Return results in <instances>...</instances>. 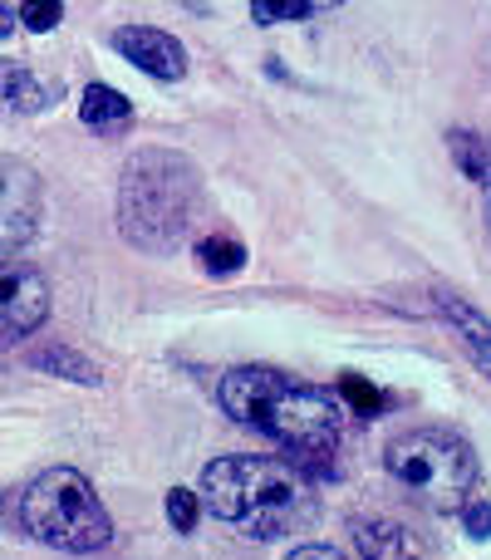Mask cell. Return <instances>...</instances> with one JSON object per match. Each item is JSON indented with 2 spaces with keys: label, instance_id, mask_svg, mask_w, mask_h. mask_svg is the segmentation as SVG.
<instances>
[{
  "label": "cell",
  "instance_id": "obj_1",
  "mask_svg": "<svg viewBox=\"0 0 491 560\" xmlns=\"http://www.w3.org/2000/svg\"><path fill=\"white\" fill-rule=\"evenodd\" d=\"M222 408L236 423L266 433L295 472L335 477V453L344 438V413L315 384H300L276 369H232L222 378Z\"/></svg>",
  "mask_w": 491,
  "mask_h": 560
},
{
  "label": "cell",
  "instance_id": "obj_2",
  "mask_svg": "<svg viewBox=\"0 0 491 560\" xmlns=\"http://www.w3.org/2000/svg\"><path fill=\"white\" fill-rule=\"evenodd\" d=\"M202 502L250 541L305 536L319 522L315 487L285 457H217L202 472Z\"/></svg>",
  "mask_w": 491,
  "mask_h": 560
},
{
  "label": "cell",
  "instance_id": "obj_3",
  "mask_svg": "<svg viewBox=\"0 0 491 560\" xmlns=\"http://www.w3.org/2000/svg\"><path fill=\"white\" fill-rule=\"evenodd\" d=\"M197 197H202V173L192 158L173 148H143L128 158L118 177V232L148 256H167L183 246L192 226Z\"/></svg>",
  "mask_w": 491,
  "mask_h": 560
},
{
  "label": "cell",
  "instance_id": "obj_4",
  "mask_svg": "<svg viewBox=\"0 0 491 560\" xmlns=\"http://www.w3.org/2000/svg\"><path fill=\"white\" fill-rule=\"evenodd\" d=\"M20 522L35 541L55 546L69 556L104 551L114 541V522H108L104 502H98L94 482L74 467H49L20 497Z\"/></svg>",
  "mask_w": 491,
  "mask_h": 560
},
{
  "label": "cell",
  "instance_id": "obj_5",
  "mask_svg": "<svg viewBox=\"0 0 491 560\" xmlns=\"http://www.w3.org/2000/svg\"><path fill=\"white\" fill-rule=\"evenodd\" d=\"M384 467L428 512H463L472 502L477 453L447 428H413V433L394 438L384 453Z\"/></svg>",
  "mask_w": 491,
  "mask_h": 560
},
{
  "label": "cell",
  "instance_id": "obj_6",
  "mask_svg": "<svg viewBox=\"0 0 491 560\" xmlns=\"http://www.w3.org/2000/svg\"><path fill=\"white\" fill-rule=\"evenodd\" d=\"M39 217H45V192L35 167L20 158H0V256L35 242Z\"/></svg>",
  "mask_w": 491,
  "mask_h": 560
},
{
  "label": "cell",
  "instance_id": "obj_7",
  "mask_svg": "<svg viewBox=\"0 0 491 560\" xmlns=\"http://www.w3.org/2000/svg\"><path fill=\"white\" fill-rule=\"evenodd\" d=\"M49 319V285L35 266L0 261V345L35 335Z\"/></svg>",
  "mask_w": 491,
  "mask_h": 560
},
{
  "label": "cell",
  "instance_id": "obj_8",
  "mask_svg": "<svg viewBox=\"0 0 491 560\" xmlns=\"http://www.w3.org/2000/svg\"><path fill=\"white\" fill-rule=\"evenodd\" d=\"M114 49L133 69H143V74H153V79H183L187 74V49L157 25H118Z\"/></svg>",
  "mask_w": 491,
  "mask_h": 560
},
{
  "label": "cell",
  "instance_id": "obj_9",
  "mask_svg": "<svg viewBox=\"0 0 491 560\" xmlns=\"http://www.w3.org/2000/svg\"><path fill=\"white\" fill-rule=\"evenodd\" d=\"M59 89L45 84L35 69H25L20 59H0V108L5 114H45L55 104Z\"/></svg>",
  "mask_w": 491,
  "mask_h": 560
},
{
  "label": "cell",
  "instance_id": "obj_10",
  "mask_svg": "<svg viewBox=\"0 0 491 560\" xmlns=\"http://www.w3.org/2000/svg\"><path fill=\"white\" fill-rule=\"evenodd\" d=\"M354 541H359V551H364V560H428L418 536L408 532V526L388 522V516H364V522L354 526Z\"/></svg>",
  "mask_w": 491,
  "mask_h": 560
},
{
  "label": "cell",
  "instance_id": "obj_11",
  "mask_svg": "<svg viewBox=\"0 0 491 560\" xmlns=\"http://www.w3.org/2000/svg\"><path fill=\"white\" fill-rule=\"evenodd\" d=\"M437 310H443L447 325L463 335V345H467V354H472V364L491 378V319L482 315V310L467 305V300H457V295H437Z\"/></svg>",
  "mask_w": 491,
  "mask_h": 560
},
{
  "label": "cell",
  "instance_id": "obj_12",
  "mask_svg": "<svg viewBox=\"0 0 491 560\" xmlns=\"http://www.w3.org/2000/svg\"><path fill=\"white\" fill-rule=\"evenodd\" d=\"M79 118H84V128H94V133H118V128L133 118V104H128V94H118V89H108V84H89L84 98H79Z\"/></svg>",
  "mask_w": 491,
  "mask_h": 560
},
{
  "label": "cell",
  "instance_id": "obj_13",
  "mask_svg": "<svg viewBox=\"0 0 491 560\" xmlns=\"http://www.w3.org/2000/svg\"><path fill=\"white\" fill-rule=\"evenodd\" d=\"M30 364H35L39 374H49V378H65V384H89V388L104 384V374H98L94 359H84L79 349H69V345L35 349V354H30Z\"/></svg>",
  "mask_w": 491,
  "mask_h": 560
},
{
  "label": "cell",
  "instance_id": "obj_14",
  "mask_svg": "<svg viewBox=\"0 0 491 560\" xmlns=\"http://www.w3.org/2000/svg\"><path fill=\"white\" fill-rule=\"evenodd\" d=\"M447 148H453L457 167H463V173L482 187V177L491 167V143H487V138L482 133H467V128H453V133H447Z\"/></svg>",
  "mask_w": 491,
  "mask_h": 560
},
{
  "label": "cell",
  "instance_id": "obj_15",
  "mask_svg": "<svg viewBox=\"0 0 491 560\" xmlns=\"http://www.w3.org/2000/svg\"><path fill=\"white\" fill-rule=\"evenodd\" d=\"M197 261H202L212 276H232L246 266V246L236 242V236L217 232V236H207V242H197Z\"/></svg>",
  "mask_w": 491,
  "mask_h": 560
},
{
  "label": "cell",
  "instance_id": "obj_16",
  "mask_svg": "<svg viewBox=\"0 0 491 560\" xmlns=\"http://www.w3.org/2000/svg\"><path fill=\"white\" fill-rule=\"evenodd\" d=\"M339 394H344V404L354 408V418H378L388 408V398L378 394L364 374H344V378H339Z\"/></svg>",
  "mask_w": 491,
  "mask_h": 560
},
{
  "label": "cell",
  "instance_id": "obj_17",
  "mask_svg": "<svg viewBox=\"0 0 491 560\" xmlns=\"http://www.w3.org/2000/svg\"><path fill=\"white\" fill-rule=\"evenodd\" d=\"M319 5H309V0H256L250 5V20H260V25H270V20H309Z\"/></svg>",
  "mask_w": 491,
  "mask_h": 560
},
{
  "label": "cell",
  "instance_id": "obj_18",
  "mask_svg": "<svg viewBox=\"0 0 491 560\" xmlns=\"http://www.w3.org/2000/svg\"><path fill=\"white\" fill-rule=\"evenodd\" d=\"M197 512H202V506H197L192 487H173V492H167V522H173V532H192Z\"/></svg>",
  "mask_w": 491,
  "mask_h": 560
},
{
  "label": "cell",
  "instance_id": "obj_19",
  "mask_svg": "<svg viewBox=\"0 0 491 560\" xmlns=\"http://www.w3.org/2000/svg\"><path fill=\"white\" fill-rule=\"evenodd\" d=\"M15 20H25L35 35H45V30H55L59 20H65V5H59V0H35V5L15 10Z\"/></svg>",
  "mask_w": 491,
  "mask_h": 560
},
{
  "label": "cell",
  "instance_id": "obj_20",
  "mask_svg": "<svg viewBox=\"0 0 491 560\" xmlns=\"http://www.w3.org/2000/svg\"><path fill=\"white\" fill-rule=\"evenodd\" d=\"M463 526L472 541H491V502H482V497H472V502L463 506Z\"/></svg>",
  "mask_w": 491,
  "mask_h": 560
},
{
  "label": "cell",
  "instance_id": "obj_21",
  "mask_svg": "<svg viewBox=\"0 0 491 560\" xmlns=\"http://www.w3.org/2000/svg\"><path fill=\"white\" fill-rule=\"evenodd\" d=\"M285 560H349V556L335 551V546H319V541H315V546H295V551H290Z\"/></svg>",
  "mask_w": 491,
  "mask_h": 560
},
{
  "label": "cell",
  "instance_id": "obj_22",
  "mask_svg": "<svg viewBox=\"0 0 491 560\" xmlns=\"http://www.w3.org/2000/svg\"><path fill=\"white\" fill-rule=\"evenodd\" d=\"M10 30H15V10H10V5H0V39H5Z\"/></svg>",
  "mask_w": 491,
  "mask_h": 560
},
{
  "label": "cell",
  "instance_id": "obj_23",
  "mask_svg": "<svg viewBox=\"0 0 491 560\" xmlns=\"http://www.w3.org/2000/svg\"><path fill=\"white\" fill-rule=\"evenodd\" d=\"M482 197H487V222H491V167H487V177H482Z\"/></svg>",
  "mask_w": 491,
  "mask_h": 560
}]
</instances>
